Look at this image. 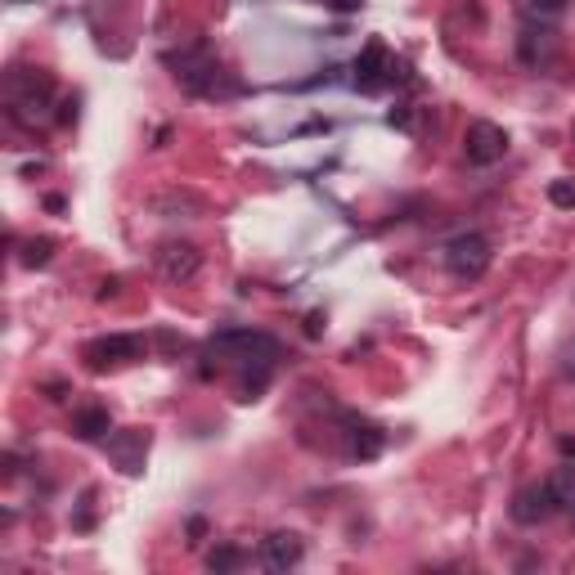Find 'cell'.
<instances>
[{
	"label": "cell",
	"instance_id": "cell-8",
	"mask_svg": "<svg viewBox=\"0 0 575 575\" xmlns=\"http://www.w3.org/2000/svg\"><path fill=\"white\" fill-rule=\"evenodd\" d=\"M301 553H306V544H301V535H293V531H275L270 539H261V562H266V571H293V566L301 562Z\"/></svg>",
	"mask_w": 575,
	"mask_h": 575
},
{
	"label": "cell",
	"instance_id": "cell-7",
	"mask_svg": "<svg viewBox=\"0 0 575 575\" xmlns=\"http://www.w3.org/2000/svg\"><path fill=\"white\" fill-rule=\"evenodd\" d=\"M198 266H202V257L194 244H162V252H158V270L171 284H189L198 275Z\"/></svg>",
	"mask_w": 575,
	"mask_h": 575
},
{
	"label": "cell",
	"instance_id": "cell-19",
	"mask_svg": "<svg viewBox=\"0 0 575 575\" xmlns=\"http://www.w3.org/2000/svg\"><path fill=\"white\" fill-rule=\"evenodd\" d=\"M328 6H333V10H341V14H351V10H360V6H365V0H328Z\"/></svg>",
	"mask_w": 575,
	"mask_h": 575
},
{
	"label": "cell",
	"instance_id": "cell-3",
	"mask_svg": "<svg viewBox=\"0 0 575 575\" xmlns=\"http://www.w3.org/2000/svg\"><path fill=\"white\" fill-rule=\"evenodd\" d=\"M50 95H54V86H50L46 72H14V77H10V108H14L19 122L46 118Z\"/></svg>",
	"mask_w": 575,
	"mask_h": 575
},
{
	"label": "cell",
	"instance_id": "cell-17",
	"mask_svg": "<svg viewBox=\"0 0 575 575\" xmlns=\"http://www.w3.org/2000/svg\"><path fill=\"white\" fill-rule=\"evenodd\" d=\"M548 202L562 207V211H575V180H571V176L553 180V185H548Z\"/></svg>",
	"mask_w": 575,
	"mask_h": 575
},
{
	"label": "cell",
	"instance_id": "cell-11",
	"mask_svg": "<svg viewBox=\"0 0 575 575\" xmlns=\"http://www.w3.org/2000/svg\"><path fill=\"white\" fill-rule=\"evenodd\" d=\"M387 81V46L383 41H369L365 54L356 59V86L360 90H378Z\"/></svg>",
	"mask_w": 575,
	"mask_h": 575
},
{
	"label": "cell",
	"instance_id": "cell-10",
	"mask_svg": "<svg viewBox=\"0 0 575 575\" xmlns=\"http://www.w3.org/2000/svg\"><path fill=\"white\" fill-rule=\"evenodd\" d=\"M108 454L118 458L122 473H140L145 468V454H149V432H118V436H108Z\"/></svg>",
	"mask_w": 575,
	"mask_h": 575
},
{
	"label": "cell",
	"instance_id": "cell-12",
	"mask_svg": "<svg viewBox=\"0 0 575 575\" xmlns=\"http://www.w3.org/2000/svg\"><path fill=\"white\" fill-rule=\"evenodd\" d=\"M517 10L526 23H544V28H557L562 14H566V0H517Z\"/></svg>",
	"mask_w": 575,
	"mask_h": 575
},
{
	"label": "cell",
	"instance_id": "cell-6",
	"mask_svg": "<svg viewBox=\"0 0 575 575\" xmlns=\"http://www.w3.org/2000/svg\"><path fill=\"white\" fill-rule=\"evenodd\" d=\"M517 59H522L531 72L553 68V59H557V32L544 28V23H526L522 37H517Z\"/></svg>",
	"mask_w": 575,
	"mask_h": 575
},
{
	"label": "cell",
	"instance_id": "cell-14",
	"mask_svg": "<svg viewBox=\"0 0 575 575\" xmlns=\"http://www.w3.org/2000/svg\"><path fill=\"white\" fill-rule=\"evenodd\" d=\"M351 454H360V458L383 454V432L369 423H351Z\"/></svg>",
	"mask_w": 575,
	"mask_h": 575
},
{
	"label": "cell",
	"instance_id": "cell-20",
	"mask_svg": "<svg viewBox=\"0 0 575 575\" xmlns=\"http://www.w3.org/2000/svg\"><path fill=\"white\" fill-rule=\"evenodd\" d=\"M571 136H575V127H571Z\"/></svg>",
	"mask_w": 575,
	"mask_h": 575
},
{
	"label": "cell",
	"instance_id": "cell-1",
	"mask_svg": "<svg viewBox=\"0 0 575 575\" xmlns=\"http://www.w3.org/2000/svg\"><path fill=\"white\" fill-rule=\"evenodd\" d=\"M211 360H225V365H239V369H270L279 347H275V337L266 333H244V328H229L220 337H211V347H207Z\"/></svg>",
	"mask_w": 575,
	"mask_h": 575
},
{
	"label": "cell",
	"instance_id": "cell-2",
	"mask_svg": "<svg viewBox=\"0 0 575 575\" xmlns=\"http://www.w3.org/2000/svg\"><path fill=\"white\" fill-rule=\"evenodd\" d=\"M445 270L458 284H477L490 270V244L482 235H458L445 244Z\"/></svg>",
	"mask_w": 575,
	"mask_h": 575
},
{
	"label": "cell",
	"instance_id": "cell-5",
	"mask_svg": "<svg viewBox=\"0 0 575 575\" xmlns=\"http://www.w3.org/2000/svg\"><path fill=\"white\" fill-rule=\"evenodd\" d=\"M90 369H108V365H131V360H145V341L140 337H122V333H112V337H99L90 341V347L81 351Z\"/></svg>",
	"mask_w": 575,
	"mask_h": 575
},
{
	"label": "cell",
	"instance_id": "cell-9",
	"mask_svg": "<svg viewBox=\"0 0 575 575\" xmlns=\"http://www.w3.org/2000/svg\"><path fill=\"white\" fill-rule=\"evenodd\" d=\"M557 504H553V490H548V482L544 486H526V490H517V499H513V522H522V526H539V522H548V513H553Z\"/></svg>",
	"mask_w": 575,
	"mask_h": 575
},
{
	"label": "cell",
	"instance_id": "cell-13",
	"mask_svg": "<svg viewBox=\"0 0 575 575\" xmlns=\"http://www.w3.org/2000/svg\"><path fill=\"white\" fill-rule=\"evenodd\" d=\"M72 427H77L81 440H103L112 432V418H108V409H77Z\"/></svg>",
	"mask_w": 575,
	"mask_h": 575
},
{
	"label": "cell",
	"instance_id": "cell-15",
	"mask_svg": "<svg viewBox=\"0 0 575 575\" xmlns=\"http://www.w3.org/2000/svg\"><path fill=\"white\" fill-rule=\"evenodd\" d=\"M548 490H553V504L557 508H571L575 513V468H557L553 482H548Z\"/></svg>",
	"mask_w": 575,
	"mask_h": 575
},
{
	"label": "cell",
	"instance_id": "cell-18",
	"mask_svg": "<svg viewBox=\"0 0 575 575\" xmlns=\"http://www.w3.org/2000/svg\"><path fill=\"white\" fill-rule=\"evenodd\" d=\"M50 239H37V244H28V252H23V266H46L50 261Z\"/></svg>",
	"mask_w": 575,
	"mask_h": 575
},
{
	"label": "cell",
	"instance_id": "cell-4",
	"mask_svg": "<svg viewBox=\"0 0 575 575\" xmlns=\"http://www.w3.org/2000/svg\"><path fill=\"white\" fill-rule=\"evenodd\" d=\"M464 153H468L473 167H495L508 153V131L495 127V122H473L468 136H464Z\"/></svg>",
	"mask_w": 575,
	"mask_h": 575
},
{
	"label": "cell",
	"instance_id": "cell-16",
	"mask_svg": "<svg viewBox=\"0 0 575 575\" xmlns=\"http://www.w3.org/2000/svg\"><path fill=\"white\" fill-rule=\"evenodd\" d=\"M207 566H211V571H239V566H244V548H235V544H220V548H211Z\"/></svg>",
	"mask_w": 575,
	"mask_h": 575
}]
</instances>
